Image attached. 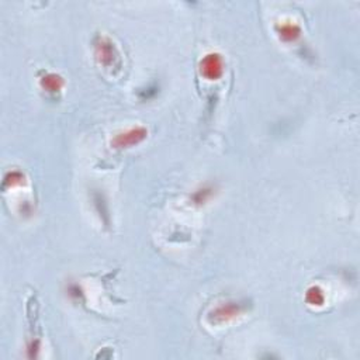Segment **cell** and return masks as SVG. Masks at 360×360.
<instances>
[{
	"label": "cell",
	"instance_id": "cell-1",
	"mask_svg": "<svg viewBox=\"0 0 360 360\" xmlns=\"http://www.w3.org/2000/svg\"><path fill=\"white\" fill-rule=\"evenodd\" d=\"M201 71H204V75H207L209 78H217L220 75V72H221V62H220V59L217 58V57H213V55L209 57L204 61Z\"/></svg>",
	"mask_w": 360,
	"mask_h": 360
}]
</instances>
